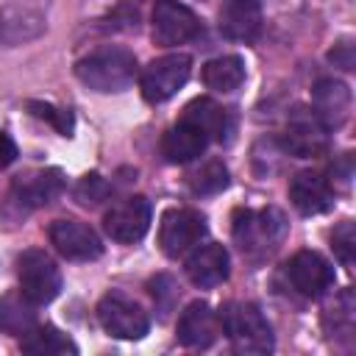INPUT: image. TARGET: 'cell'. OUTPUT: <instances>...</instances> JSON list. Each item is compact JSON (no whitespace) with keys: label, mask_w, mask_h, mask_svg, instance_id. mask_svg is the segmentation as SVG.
<instances>
[{"label":"cell","mask_w":356,"mask_h":356,"mask_svg":"<svg viewBox=\"0 0 356 356\" xmlns=\"http://www.w3.org/2000/svg\"><path fill=\"white\" fill-rule=\"evenodd\" d=\"M186 184L195 195H217L228 186V167L220 159H209L186 175Z\"/></svg>","instance_id":"cell-24"},{"label":"cell","mask_w":356,"mask_h":356,"mask_svg":"<svg viewBox=\"0 0 356 356\" xmlns=\"http://www.w3.org/2000/svg\"><path fill=\"white\" fill-rule=\"evenodd\" d=\"M192 72V58L186 53H167L156 61H150L142 72V95L147 103H164L170 100L186 81Z\"/></svg>","instance_id":"cell-5"},{"label":"cell","mask_w":356,"mask_h":356,"mask_svg":"<svg viewBox=\"0 0 356 356\" xmlns=\"http://www.w3.org/2000/svg\"><path fill=\"white\" fill-rule=\"evenodd\" d=\"M220 328L228 334L234 350L239 353H270L273 350V328L256 303H225L220 312Z\"/></svg>","instance_id":"cell-3"},{"label":"cell","mask_w":356,"mask_h":356,"mask_svg":"<svg viewBox=\"0 0 356 356\" xmlns=\"http://www.w3.org/2000/svg\"><path fill=\"white\" fill-rule=\"evenodd\" d=\"M286 278L303 298H323L334 286V267L317 250H298L286 264Z\"/></svg>","instance_id":"cell-11"},{"label":"cell","mask_w":356,"mask_h":356,"mask_svg":"<svg viewBox=\"0 0 356 356\" xmlns=\"http://www.w3.org/2000/svg\"><path fill=\"white\" fill-rule=\"evenodd\" d=\"M75 75L95 92H122L136 78V56L125 47H97L89 56L78 58Z\"/></svg>","instance_id":"cell-1"},{"label":"cell","mask_w":356,"mask_h":356,"mask_svg":"<svg viewBox=\"0 0 356 356\" xmlns=\"http://www.w3.org/2000/svg\"><path fill=\"white\" fill-rule=\"evenodd\" d=\"M312 100H314L312 111L320 117V122L328 131L342 125L348 111H350V92H348V86L339 83V81H331V78L317 81V86L312 92Z\"/></svg>","instance_id":"cell-18"},{"label":"cell","mask_w":356,"mask_h":356,"mask_svg":"<svg viewBox=\"0 0 356 356\" xmlns=\"http://www.w3.org/2000/svg\"><path fill=\"white\" fill-rule=\"evenodd\" d=\"M281 145L295 159H314L328 147V128L312 108H298L286 122Z\"/></svg>","instance_id":"cell-8"},{"label":"cell","mask_w":356,"mask_h":356,"mask_svg":"<svg viewBox=\"0 0 356 356\" xmlns=\"http://www.w3.org/2000/svg\"><path fill=\"white\" fill-rule=\"evenodd\" d=\"M286 236V217L278 209H239L234 214V242L250 259L270 256Z\"/></svg>","instance_id":"cell-2"},{"label":"cell","mask_w":356,"mask_h":356,"mask_svg":"<svg viewBox=\"0 0 356 356\" xmlns=\"http://www.w3.org/2000/svg\"><path fill=\"white\" fill-rule=\"evenodd\" d=\"M108 192H111V186H108V181L103 178V175H97V172H92V175H83L81 181H78V186H75V200L81 203V206H100L106 197H108Z\"/></svg>","instance_id":"cell-25"},{"label":"cell","mask_w":356,"mask_h":356,"mask_svg":"<svg viewBox=\"0 0 356 356\" xmlns=\"http://www.w3.org/2000/svg\"><path fill=\"white\" fill-rule=\"evenodd\" d=\"M331 61H337L342 70H350L353 67V47L348 42L339 44V53H331Z\"/></svg>","instance_id":"cell-30"},{"label":"cell","mask_w":356,"mask_h":356,"mask_svg":"<svg viewBox=\"0 0 356 356\" xmlns=\"http://www.w3.org/2000/svg\"><path fill=\"white\" fill-rule=\"evenodd\" d=\"M181 120H186V122H192L195 128H200L209 142H211V139H220V142H222L225 134H228V114H225L214 100H209V97L192 100V103L184 108V117H181Z\"/></svg>","instance_id":"cell-21"},{"label":"cell","mask_w":356,"mask_h":356,"mask_svg":"<svg viewBox=\"0 0 356 356\" xmlns=\"http://www.w3.org/2000/svg\"><path fill=\"white\" fill-rule=\"evenodd\" d=\"M245 81V61L239 56H220L203 67V83L214 92H234Z\"/></svg>","instance_id":"cell-23"},{"label":"cell","mask_w":356,"mask_h":356,"mask_svg":"<svg viewBox=\"0 0 356 356\" xmlns=\"http://www.w3.org/2000/svg\"><path fill=\"white\" fill-rule=\"evenodd\" d=\"M28 111L44 122H50L61 136H70L72 134V114L67 108H58L53 103H42V100H31L28 103Z\"/></svg>","instance_id":"cell-26"},{"label":"cell","mask_w":356,"mask_h":356,"mask_svg":"<svg viewBox=\"0 0 356 356\" xmlns=\"http://www.w3.org/2000/svg\"><path fill=\"white\" fill-rule=\"evenodd\" d=\"M97 320L100 325L117 337V339H139L147 334L150 328V320H147V312L128 295L122 292H108L103 295L100 306H97Z\"/></svg>","instance_id":"cell-6"},{"label":"cell","mask_w":356,"mask_h":356,"mask_svg":"<svg viewBox=\"0 0 356 356\" xmlns=\"http://www.w3.org/2000/svg\"><path fill=\"white\" fill-rule=\"evenodd\" d=\"M220 334V314L203 303H189L178 317V342L186 348H209Z\"/></svg>","instance_id":"cell-15"},{"label":"cell","mask_w":356,"mask_h":356,"mask_svg":"<svg viewBox=\"0 0 356 356\" xmlns=\"http://www.w3.org/2000/svg\"><path fill=\"white\" fill-rule=\"evenodd\" d=\"M19 348L31 356H67V353L72 356V353H78L75 342L53 325H42V328L33 325L28 334H22Z\"/></svg>","instance_id":"cell-20"},{"label":"cell","mask_w":356,"mask_h":356,"mask_svg":"<svg viewBox=\"0 0 356 356\" xmlns=\"http://www.w3.org/2000/svg\"><path fill=\"white\" fill-rule=\"evenodd\" d=\"M103 228L114 242H125V245L139 242L150 228V203H147V197L131 195V197L117 200L106 211Z\"/></svg>","instance_id":"cell-9"},{"label":"cell","mask_w":356,"mask_h":356,"mask_svg":"<svg viewBox=\"0 0 356 356\" xmlns=\"http://www.w3.org/2000/svg\"><path fill=\"white\" fill-rule=\"evenodd\" d=\"M17 275L19 292L36 306L50 303L61 289V273L44 250H25L17 259Z\"/></svg>","instance_id":"cell-4"},{"label":"cell","mask_w":356,"mask_h":356,"mask_svg":"<svg viewBox=\"0 0 356 356\" xmlns=\"http://www.w3.org/2000/svg\"><path fill=\"white\" fill-rule=\"evenodd\" d=\"M64 192V175L61 170H33L11 184V200L22 209H39L53 203Z\"/></svg>","instance_id":"cell-13"},{"label":"cell","mask_w":356,"mask_h":356,"mask_svg":"<svg viewBox=\"0 0 356 356\" xmlns=\"http://www.w3.org/2000/svg\"><path fill=\"white\" fill-rule=\"evenodd\" d=\"M206 145H209L206 134H203L200 128H195L192 122L181 120V122H175V125L164 134V139H161V153H164V159H167L170 164H186V161H195V159L206 150Z\"/></svg>","instance_id":"cell-19"},{"label":"cell","mask_w":356,"mask_h":356,"mask_svg":"<svg viewBox=\"0 0 356 356\" xmlns=\"http://www.w3.org/2000/svg\"><path fill=\"white\" fill-rule=\"evenodd\" d=\"M14 159H17V145H14V139H11L6 131H0V167H8Z\"/></svg>","instance_id":"cell-29"},{"label":"cell","mask_w":356,"mask_h":356,"mask_svg":"<svg viewBox=\"0 0 356 356\" xmlns=\"http://www.w3.org/2000/svg\"><path fill=\"white\" fill-rule=\"evenodd\" d=\"M217 22L225 39L250 42L261 31V6L259 0H222Z\"/></svg>","instance_id":"cell-14"},{"label":"cell","mask_w":356,"mask_h":356,"mask_svg":"<svg viewBox=\"0 0 356 356\" xmlns=\"http://www.w3.org/2000/svg\"><path fill=\"white\" fill-rule=\"evenodd\" d=\"M228 270H231L228 250L217 242L192 248V256L186 259V275L200 289H211V286L222 284L228 278Z\"/></svg>","instance_id":"cell-16"},{"label":"cell","mask_w":356,"mask_h":356,"mask_svg":"<svg viewBox=\"0 0 356 356\" xmlns=\"http://www.w3.org/2000/svg\"><path fill=\"white\" fill-rule=\"evenodd\" d=\"M47 234H50L53 248H56L64 259L89 261V259H97V256L103 253L100 236H97L86 222H78V220H56Z\"/></svg>","instance_id":"cell-12"},{"label":"cell","mask_w":356,"mask_h":356,"mask_svg":"<svg viewBox=\"0 0 356 356\" xmlns=\"http://www.w3.org/2000/svg\"><path fill=\"white\" fill-rule=\"evenodd\" d=\"M353 292L350 289H345L337 300H334V306L328 309V314L325 317H334V334H345V337H350L353 334Z\"/></svg>","instance_id":"cell-28"},{"label":"cell","mask_w":356,"mask_h":356,"mask_svg":"<svg viewBox=\"0 0 356 356\" xmlns=\"http://www.w3.org/2000/svg\"><path fill=\"white\" fill-rule=\"evenodd\" d=\"M289 197L300 214H323L334 203V189L320 172H298L289 184Z\"/></svg>","instance_id":"cell-17"},{"label":"cell","mask_w":356,"mask_h":356,"mask_svg":"<svg viewBox=\"0 0 356 356\" xmlns=\"http://www.w3.org/2000/svg\"><path fill=\"white\" fill-rule=\"evenodd\" d=\"M203 236H206V220L195 209H172L161 217L159 245L172 259L189 253L195 245H200Z\"/></svg>","instance_id":"cell-7"},{"label":"cell","mask_w":356,"mask_h":356,"mask_svg":"<svg viewBox=\"0 0 356 356\" xmlns=\"http://www.w3.org/2000/svg\"><path fill=\"white\" fill-rule=\"evenodd\" d=\"M331 248H334V253H337V259L342 264H348V267L353 264V256H356V231H353V222L350 220H345V222H339L334 228Z\"/></svg>","instance_id":"cell-27"},{"label":"cell","mask_w":356,"mask_h":356,"mask_svg":"<svg viewBox=\"0 0 356 356\" xmlns=\"http://www.w3.org/2000/svg\"><path fill=\"white\" fill-rule=\"evenodd\" d=\"M200 33L197 14L178 0H159L153 8V39L164 47L184 44Z\"/></svg>","instance_id":"cell-10"},{"label":"cell","mask_w":356,"mask_h":356,"mask_svg":"<svg viewBox=\"0 0 356 356\" xmlns=\"http://www.w3.org/2000/svg\"><path fill=\"white\" fill-rule=\"evenodd\" d=\"M36 303H31L22 292H8L0 298V328L6 334H14V337H22L28 334L33 325H36V312H33Z\"/></svg>","instance_id":"cell-22"}]
</instances>
